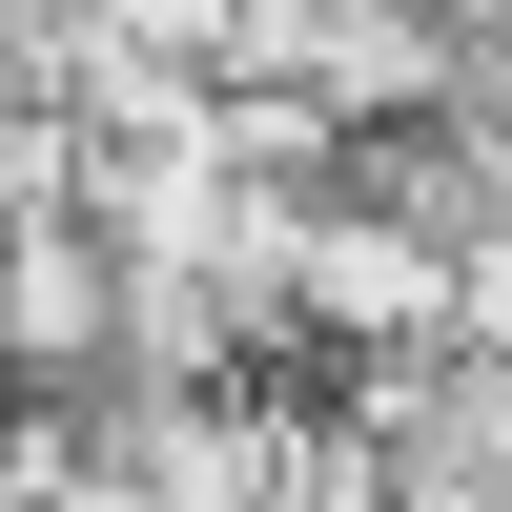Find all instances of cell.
Returning <instances> with one entry per match:
<instances>
[{
	"mask_svg": "<svg viewBox=\"0 0 512 512\" xmlns=\"http://www.w3.org/2000/svg\"><path fill=\"white\" fill-rule=\"evenodd\" d=\"M103 369H123V246L82 205L0 226V410H103Z\"/></svg>",
	"mask_w": 512,
	"mask_h": 512,
	"instance_id": "1",
	"label": "cell"
},
{
	"mask_svg": "<svg viewBox=\"0 0 512 512\" xmlns=\"http://www.w3.org/2000/svg\"><path fill=\"white\" fill-rule=\"evenodd\" d=\"M41 512H144V492H123V472H103V451H82V472H62V492H41Z\"/></svg>",
	"mask_w": 512,
	"mask_h": 512,
	"instance_id": "2",
	"label": "cell"
}]
</instances>
